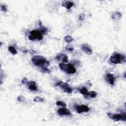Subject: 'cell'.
<instances>
[{"label":"cell","mask_w":126,"mask_h":126,"mask_svg":"<svg viewBox=\"0 0 126 126\" xmlns=\"http://www.w3.org/2000/svg\"><path fill=\"white\" fill-rule=\"evenodd\" d=\"M65 41L66 42L70 43V42H72L73 40V38L72 37H71L70 36H67L65 37Z\"/></svg>","instance_id":"obj_19"},{"label":"cell","mask_w":126,"mask_h":126,"mask_svg":"<svg viewBox=\"0 0 126 126\" xmlns=\"http://www.w3.org/2000/svg\"><path fill=\"white\" fill-rule=\"evenodd\" d=\"M28 88L31 91H36L38 90V87L36 83L34 81H30L28 83Z\"/></svg>","instance_id":"obj_11"},{"label":"cell","mask_w":126,"mask_h":126,"mask_svg":"<svg viewBox=\"0 0 126 126\" xmlns=\"http://www.w3.org/2000/svg\"><path fill=\"white\" fill-rule=\"evenodd\" d=\"M56 59L59 60L63 62V63H67L68 62V58L66 54H59L57 55L56 57Z\"/></svg>","instance_id":"obj_10"},{"label":"cell","mask_w":126,"mask_h":126,"mask_svg":"<svg viewBox=\"0 0 126 126\" xmlns=\"http://www.w3.org/2000/svg\"><path fill=\"white\" fill-rule=\"evenodd\" d=\"M121 14L119 12H116L114 13L113 15H112V18L114 19H119L121 17Z\"/></svg>","instance_id":"obj_17"},{"label":"cell","mask_w":126,"mask_h":126,"mask_svg":"<svg viewBox=\"0 0 126 126\" xmlns=\"http://www.w3.org/2000/svg\"><path fill=\"white\" fill-rule=\"evenodd\" d=\"M57 86L60 87L64 92L67 93L71 94L72 93V89L66 83L60 81L57 83Z\"/></svg>","instance_id":"obj_6"},{"label":"cell","mask_w":126,"mask_h":126,"mask_svg":"<svg viewBox=\"0 0 126 126\" xmlns=\"http://www.w3.org/2000/svg\"><path fill=\"white\" fill-rule=\"evenodd\" d=\"M42 33L40 30H34L30 32V34L29 36V39L30 40L33 41L35 40H41L43 39Z\"/></svg>","instance_id":"obj_3"},{"label":"cell","mask_w":126,"mask_h":126,"mask_svg":"<svg viewBox=\"0 0 126 126\" xmlns=\"http://www.w3.org/2000/svg\"><path fill=\"white\" fill-rule=\"evenodd\" d=\"M56 105L58 106H61L63 107H65L66 106V104L64 102L61 101H57L56 102Z\"/></svg>","instance_id":"obj_21"},{"label":"cell","mask_w":126,"mask_h":126,"mask_svg":"<svg viewBox=\"0 0 126 126\" xmlns=\"http://www.w3.org/2000/svg\"><path fill=\"white\" fill-rule=\"evenodd\" d=\"M88 96L91 98H95L97 96V94L95 91H91L88 93Z\"/></svg>","instance_id":"obj_18"},{"label":"cell","mask_w":126,"mask_h":126,"mask_svg":"<svg viewBox=\"0 0 126 126\" xmlns=\"http://www.w3.org/2000/svg\"><path fill=\"white\" fill-rule=\"evenodd\" d=\"M109 117L115 121H126V113L123 114H111L109 113L108 114Z\"/></svg>","instance_id":"obj_5"},{"label":"cell","mask_w":126,"mask_h":126,"mask_svg":"<svg viewBox=\"0 0 126 126\" xmlns=\"http://www.w3.org/2000/svg\"><path fill=\"white\" fill-rule=\"evenodd\" d=\"M75 109L78 113L80 114L83 112H87L89 111L90 108L89 107L85 105H78L76 106Z\"/></svg>","instance_id":"obj_7"},{"label":"cell","mask_w":126,"mask_h":126,"mask_svg":"<svg viewBox=\"0 0 126 126\" xmlns=\"http://www.w3.org/2000/svg\"><path fill=\"white\" fill-rule=\"evenodd\" d=\"M1 10L3 11H6L7 10V8L5 5H1Z\"/></svg>","instance_id":"obj_22"},{"label":"cell","mask_w":126,"mask_h":126,"mask_svg":"<svg viewBox=\"0 0 126 126\" xmlns=\"http://www.w3.org/2000/svg\"><path fill=\"white\" fill-rule=\"evenodd\" d=\"M81 48L82 50L87 54L88 55H91L92 54V50L91 49V48L88 46L86 45H82L81 46Z\"/></svg>","instance_id":"obj_12"},{"label":"cell","mask_w":126,"mask_h":126,"mask_svg":"<svg viewBox=\"0 0 126 126\" xmlns=\"http://www.w3.org/2000/svg\"><path fill=\"white\" fill-rule=\"evenodd\" d=\"M110 62L114 64H120L123 61L125 62V57L118 53L113 54L110 58Z\"/></svg>","instance_id":"obj_4"},{"label":"cell","mask_w":126,"mask_h":126,"mask_svg":"<svg viewBox=\"0 0 126 126\" xmlns=\"http://www.w3.org/2000/svg\"><path fill=\"white\" fill-rule=\"evenodd\" d=\"M62 6L66 9H69L73 6V3L71 1H64L62 3Z\"/></svg>","instance_id":"obj_13"},{"label":"cell","mask_w":126,"mask_h":126,"mask_svg":"<svg viewBox=\"0 0 126 126\" xmlns=\"http://www.w3.org/2000/svg\"><path fill=\"white\" fill-rule=\"evenodd\" d=\"M32 61L34 65L40 67L43 66L45 65L47 66L49 65V62L46 60L44 57L41 56H33L32 59Z\"/></svg>","instance_id":"obj_1"},{"label":"cell","mask_w":126,"mask_h":126,"mask_svg":"<svg viewBox=\"0 0 126 126\" xmlns=\"http://www.w3.org/2000/svg\"><path fill=\"white\" fill-rule=\"evenodd\" d=\"M106 79L107 81L110 84L113 85L115 82V77H114L113 75L111 73H107L106 75Z\"/></svg>","instance_id":"obj_9"},{"label":"cell","mask_w":126,"mask_h":126,"mask_svg":"<svg viewBox=\"0 0 126 126\" xmlns=\"http://www.w3.org/2000/svg\"><path fill=\"white\" fill-rule=\"evenodd\" d=\"M24 99H25L22 96H20L18 97V100L20 101H23Z\"/></svg>","instance_id":"obj_24"},{"label":"cell","mask_w":126,"mask_h":126,"mask_svg":"<svg viewBox=\"0 0 126 126\" xmlns=\"http://www.w3.org/2000/svg\"><path fill=\"white\" fill-rule=\"evenodd\" d=\"M8 50L11 53H12L13 55H16L17 53V50L13 46H10L8 47Z\"/></svg>","instance_id":"obj_15"},{"label":"cell","mask_w":126,"mask_h":126,"mask_svg":"<svg viewBox=\"0 0 126 126\" xmlns=\"http://www.w3.org/2000/svg\"><path fill=\"white\" fill-rule=\"evenodd\" d=\"M58 113L59 115L61 116H65V115H71L72 113H71L70 111L68 109L66 108H61L58 109Z\"/></svg>","instance_id":"obj_8"},{"label":"cell","mask_w":126,"mask_h":126,"mask_svg":"<svg viewBox=\"0 0 126 126\" xmlns=\"http://www.w3.org/2000/svg\"><path fill=\"white\" fill-rule=\"evenodd\" d=\"M44 101V100L43 98L39 96H37L35 97L33 99V101L36 102H43Z\"/></svg>","instance_id":"obj_16"},{"label":"cell","mask_w":126,"mask_h":126,"mask_svg":"<svg viewBox=\"0 0 126 126\" xmlns=\"http://www.w3.org/2000/svg\"><path fill=\"white\" fill-rule=\"evenodd\" d=\"M41 67V71L43 73H49L50 72V70L48 69V68H47L45 66H42V67Z\"/></svg>","instance_id":"obj_20"},{"label":"cell","mask_w":126,"mask_h":126,"mask_svg":"<svg viewBox=\"0 0 126 126\" xmlns=\"http://www.w3.org/2000/svg\"><path fill=\"white\" fill-rule=\"evenodd\" d=\"M22 84H24L28 83L27 79H26V78H23V79L22 81Z\"/></svg>","instance_id":"obj_23"},{"label":"cell","mask_w":126,"mask_h":126,"mask_svg":"<svg viewBox=\"0 0 126 126\" xmlns=\"http://www.w3.org/2000/svg\"><path fill=\"white\" fill-rule=\"evenodd\" d=\"M80 93L81 94L83 95L84 96H88V90L87 88L83 87L81 88L80 90H79Z\"/></svg>","instance_id":"obj_14"},{"label":"cell","mask_w":126,"mask_h":126,"mask_svg":"<svg viewBox=\"0 0 126 126\" xmlns=\"http://www.w3.org/2000/svg\"><path fill=\"white\" fill-rule=\"evenodd\" d=\"M59 67L60 69L64 72L68 74H74L76 72V70L71 64H66L64 63H60L59 64Z\"/></svg>","instance_id":"obj_2"}]
</instances>
